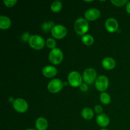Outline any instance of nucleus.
<instances>
[{
	"mask_svg": "<svg viewBox=\"0 0 130 130\" xmlns=\"http://www.w3.org/2000/svg\"><path fill=\"white\" fill-rule=\"evenodd\" d=\"M74 27L75 32L77 34L83 36L88 31L89 24L86 19L79 18L75 21Z\"/></svg>",
	"mask_w": 130,
	"mask_h": 130,
	"instance_id": "f257e3e1",
	"label": "nucleus"
},
{
	"mask_svg": "<svg viewBox=\"0 0 130 130\" xmlns=\"http://www.w3.org/2000/svg\"><path fill=\"white\" fill-rule=\"evenodd\" d=\"M29 44L33 49L39 50L44 48L46 42L43 38L38 34H34L30 36L29 40Z\"/></svg>",
	"mask_w": 130,
	"mask_h": 130,
	"instance_id": "f03ea898",
	"label": "nucleus"
},
{
	"mask_svg": "<svg viewBox=\"0 0 130 130\" xmlns=\"http://www.w3.org/2000/svg\"><path fill=\"white\" fill-rule=\"evenodd\" d=\"M49 60L52 64L58 65L62 62L63 58V54L62 51L59 48H55L50 52L48 55Z\"/></svg>",
	"mask_w": 130,
	"mask_h": 130,
	"instance_id": "7ed1b4c3",
	"label": "nucleus"
},
{
	"mask_svg": "<svg viewBox=\"0 0 130 130\" xmlns=\"http://www.w3.org/2000/svg\"><path fill=\"white\" fill-rule=\"evenodd\" d=\"M69 84L72 87H79L82 84L83 76L77 71H72L70 72L67 77Z\"/></svg>",
	"mask_w": 130,
	"mask_h": 130,
	"instance_id": "20e7f679",
	"label": "nucleus"
},
{
	"mask_svg": "<svg viewBox=\"0 0 130 130\" xmlns=\"http://www.w3.org/2000/svg\"><path fill=\"white\" fill-rule=\"evenodd\" d=\"M97 73L93 68H87L83 73V79L87 85H91L95 83L96 79Z\"/></svg>",
	"mask_w": 130,
	"mask_h": 130,
	"instance_id": "39448f33",
	"label": "nucleus"
},
{
	"mask_svg": "<svg viewBox=\"0 0 130 130\" xmlns=\"http://www.w3.org/2000/svg\"><path fill=\"white\" fill-rule=\"evenodd\" d=\"M64 86L63 82L60 79H53L48 84V90L52 93H57Z\"/></svg>",
	"mask_w": 130,
	"mask_h": 130,
	"instance_id": "423d86ee",
	"label": "nucleus"
},
{
	"mask_svg": "<svg viewBox=\"0 0 130 130\" xmlns=\"http://www.w3.org/2000/svg\"><path fill=\"white\" fill-rule=\"evenodd\" d=\"M109 85V79L104 75H101L96 78L95 81V87L96 90L103 93L108 88Z\"/></svg>",
	"mask_w": 130,
	"mask_h": 130,
	"instance_id": "0eeeda50",
	"label": "nucleus"
},
{
	"mask_svg": "<svg viewBox=\"0 0 130 130\" xmlns=\"http://www.w3.org/2000/svg\"><path fill=\"white\" fill-rule=\"evenodd\" d=\"M13 107L17 112L22 114V113H25L27 110L29 105L25 100L18 98L15 99V102L13 104Z\"/></svg>",
	"mask_w": 130,
	"mask_h": 130,
	"instance_id": "6e6552de",
	"label": "nucleus"
},
{
	"mask_svg": "<svg viewBox=\"0 0 130 130\" xmlns=\"http://www.w3.org/2000/svg\"><path fill=\"white\" fill-rule=\"evenodd\" d=\"M51 33L53 38L60 39H62L66 36L67 33V30L64 25L57 24L53 27Z\"/></svg>",
	"mask_w": 130,
	"mask_h": 130,
	"instance_id": "1a4fd4ad",
	"label": "nucleus"
},
{
	"mask_svg": "<svg viewBox=\"0 0 130 130\" xmlns=\"http://www.w3.org/2000/svg\"><path fill=\"white\" fill-rule=\"evenodd\" d=\"M105 27L108 32L113 33L118 30L119 24H118V20L114 18H109V19H107L105 21Z\"/></svg>",
	"mask_w": 130,
	"mask_h": 130,
	"instance_id": "9d476101",
	"label": "nucleus"
},
{
	"mask_svg": "<svg viewBox=\"0 0 130 130\" xmlns=\"http://www.w3.org/2000/svg\"><path fill=\"white\" fill-rule=\"evenodd\" d=\"M100 16V11L97 8H90L85 13V17L86 20L94 21L99 19Z\"/></svg>",
	"mask_w": 130,
	"mask_h": 130,
	"instance_id": "9b49d317",
	"label": "nucleus"
},
{
	"mask_svg": "<svg viewBox=\"0 0 130 130\" xmlns=\"http://www.w3.org/2000/svg\"><path fill=\"white\" fill-rule=\"evenodd\" d=\"M43 76L48 78H51L55 76L57 74V69L55 67L52 66H46L42 70Z\"/></svg>",
	"mask_w": 130,
	"mask_h": 130,
	"instance_id": "f8f14e48",
	"label": "nucleus"
},
{
	"mask_svg": "<svg viewBox=\"0 0 130 130\" xmlns=\"http://www.w3.org/2000/svg\"><path fill=\"white\" fill-rule=\"evenodd\" d=\"M35 126L37 130H46L48 127V121L43 117H39L36 120Z\"/></svg>",
	"mask_w": 130,
	"mask_h": 130,
	"instance_id": "ddd939ff",
	"label": "nucleus"
},
{
	"mask_svg": "<svg viewBox=\"0 0 130 130\" xmlns=\"http://www.w3.org/2000/svg\"><path fill=\"white\" fill-rule=\"evenodd\" d=\"M96 123L100 126L106 127L109 124L110 119L107 114L102 113L101 114H99L96 117Z\"/></svg>",
	"mask_w": 130,
	"mask_h": 130,
	"instance_id": "4468645a",
	"label": "nucleus"
},
{
	"mask_svg": "<svg viewBox=\"0 0 130 130\" xmlns=\"http://www.w3.org/2000/svg\"><path fill=\"white\" fill-rule=\"evenodd\" d=\"M103 67L107 70H111L116 66V62L114 58L112 57H106L104 58L102 62Z\"/></svg>",
	"mask_w": 130,
	"mask_h": 130,
	"instance_id": "2eb2a0df",
	"label": "nucleus"
},
{
	"mask_svg": "<svg viewBox=\"0 0 130 130\" xmlns=\"http://www.w3.org/2000/svg\"><path fill=\"white\" fill-rule=\"evenodd\" d=\"M11 20L8 17L5 15L0 16V29L3 30L8 29L11 27Z\"/></svg>",
	"mask_w": 130,
	"mask_h": 130,
	"instance_id": "dca6fc26",
	"label": "nucleus"
},
{
	"mask_svg": "<svg viewBox=\"0 0 130 130\" xmlns=\"http://www.w3.org/2000/svg\"><path fill=\"white\" fill-rule=\"evenodd\" d=\"M81 116L84 119H86V120H90L93 118L94 112L91 109L86 107L83 109L81 111Z\"/></svg>",
	"mask_w": 130,
	"mask_h": 130,
	"instance_id": "f3484780",
	"label": "nucleus"
},
{
	"mask_svg": "<svg viewBox=\"0 0 130 130\" xmlns=\"http://www.w3.org/2000/svg\"><path fill=\"white\" fill-rule=\"evenodd\" d=\"M81 41L86 46H91L94 43V38L90 34H85L81 37Z\"/></svg>",
	"mask_w": 130,
	"mask_h": 130,
	"instance_id": "a211bd4d",
	"label": "nucleus"
},
{
	"mask_svg": "<svg viewBox=\"0 0 130 130\" xmlns=\"http://www.w3.org/2000/svg\"><path fill=\"white\" fill-rule=\"evenodd\" d=\"M55 23L53 21H48L44 22V24H43L42 25L41 27H42V30H43L44 32H49L52 31V29H53V27L55 26Z\"/></svg>",
	"mask_w": 130,
	"mask_h": 130,
	"instance_id": "6ab92c4d",
	"label": "nucleus"
},
{
	"mask_svg": "<svg viewBox=\"0 0 130 130\" xmlns=\"http://www.w3.org/2000/svg\"><path fill=\"white\" fill-rule=\"evenodd\" d=\"M51 10L54 13H58L61 11L62 8V3L60 1H53L50 6Z\"/></svg>",
	"mask_w": 130,
	"mask_h": 130,
	"instance_id": "aec40b11",
	"label": "nucleus"
},
{
	"mask_svg": "<svg viewBox=\"0 0 130 130\" xmlns=\"http://www.w3.org/2000/svg\"><path fill=\"white\" fill-rule=\"evenodd\" d=\"M100 100L104 105H108L111 102V97L107 93L103 92L100 95Z\"/></svg>",
	"mask_w": 130,
	"mask_h": 130,
	"instance_id": "412c9836",
	"label": "nucleus"
},
{
	"mask_svg": "<svg viewBox=\"0 0 130 130\" xmlns=\"http://www.w3.org/2000/svg\"><path fill=\"white\" fill-rule=\"evenodd\" d=\"M46 45L48 48H50V49H55V48H56V46H57V42L54 39L50 38L46 41Z\"/></svg>",
	"mask_w": 130,
	"mask_h": 130,
	"instance_id": "4be33fe9",
	"label": "nucleus"
},
{
	"mask_svg": "<svg viewBox=\"0 0 130 130\" xmlns=\"http://www.w3.org/2000/svg\"><path fill=\"white\" fill-rule=\"evenodd\" d=\"M110 2L116 6H123L124 5L127 4L128 3V1L127 0H111Z\"/></svg>",
	"mask_w": 130,
	"mask_h": 130,
	"instance_id": "5701e85b",
	"label": "nucleus"
},
{
	"mask_svg": "<svg viewBox=\"0 0 130 130\" xmlns=\"http://www.w3.org/2000/svg\"><path fill=\"white\" fill-rule=\"evenodd\" d=\"M17 0H4L3 3L7 7H13L17 3Z\"/></svg>",
	"mask_w": 130,
	"mask_h": 130,
	"instance_id": "b1692460",
	"label": "nucleus"
},
{
	"mask_svg": "<svg viewBox=\"0 0 130 130\" xmlns=\"http://www.w3.org/2000/svg\"><path fill=\"white\" fill-rule=\"evenodd\" d=\"M30 36H30L28 32H24V34L21 36L22 41L24 42H26V41L29 42V39H30Z\"/></svg>",
	"mask_w": 130,
	"mask_h": 130,
	"instance_id": "393cba45",
	"label": "nucleus"
},
{
	"mask_svg": "<svg viewBox=\"0 0 130 130\" xmlns=\"http://www.w3.org/2000/svg\"><path fill=\"white\" fill-rule=\"evenodd\" d=\"M79 89L83 92H86L88 90V86L86 83H82L79 86Z\"/></svg>",
	"mask_w": 130,
	"mask_h": 130,
	"instance_id": "a878e982",
	"label": "nucleus"
},
{
	"mask_svg": "<svg viewBox=\"0 0 130 130\" xmlns=\"http://www.w3.org/2000/svg\"><path fill=\"white\" fill-rule=\"evenodd\" d=\"M103 111V108L101 105H96L95 106V112L99 114H102Z\"/></svg>",
	"mask_w": 130,
	"mask_h": 130,
	"instance_id": "bb28decb",
	"label": "nucleus"
},
{
	"mask_svg": "<svg viewBox=\"0 0 130 130\" xmlns=\"http://www.w3.org/2000/svg\"><path fill=\"white\" fill-rule=\"evenodd\" d=\"M126 11L128 13L130 14V1L127 3L126 7Z\"/></svg>",
	"mask_w": 130,
	"mask_h": 130,
	"instance_id": "cd10ccee",
	"label": "nucleus"
},
{
	"mask_svg": "<svg viewBox=\"0 0 130 130\" xmlns=\"http://www.w3.org/2000/svg\"><path fill=\"white\" fill-rule=\"evenodd\" d=\"M15 99H14V98L13 97V96H10V97L8 99V102H10V103H12V104H13V102H15Z\"/></svg>",
	"mask_w": 130,
	"mask_h": 130,
	"instance_id": "c85d7f7f",
	"label": "nucleus"
},
{
	"mask_svg": "<svg viewBox=\"0 0 130 130\" xmlns=\"http://www.w3.org/2000/svg\"><path fill=\"white\" fill-rule=\"evenodd\" d=\"M26 130H36V129H27Z\"/></svg>",
	"mask_w": 130,
	"mask_h": 130,
	"instance_id": "c756f323",
	"label": "nucleus"
},
{
	"mask_svg": "<svg viewBox=\"0 0 130 130\" xmlns=\"http://www.w3.org/2000/svg\"><path fill=\"white\" fill-rule=\"evenodd\" d=\"M100 130H108V129H100Z\"/></svg>",
	"mask_w": 130,
	"mask_h": 130,
	"instance_id": "7c9ffc66",
	"label": "nucleus"
}]
</instances>
